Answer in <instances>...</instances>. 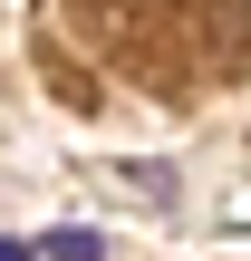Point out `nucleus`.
Returning a JSON list of instances; mask_svg holds the SVG:
<instances>
[{"label": "nucleus", "mask_w": 251, "mask_h": 261, "mask_svg": "<svg viewBox=\"0 0 251 261\" xmlns=\"http://www.w3.org/2000/svg\"><path fill=\"white\" fill-rule=\"evenodd\" d=\"M29 261H97V232H48V242H29Z\"/></svg>", "instance_id": "f257e3e1"}, {"label": "nucleus", "mask_w": 251, "mask_h": 261, "mask_svg": "<svg viewBox=\"0 0 251 261\" xmlns=\"http://www.w3.org/2000/svg\"><path fill=\"white\" fill-rule=\"evenodd\" d=\"M0 261H29V242H0Z\"/></svg>", "instance_id": "f03ea898"}]
</instances>
